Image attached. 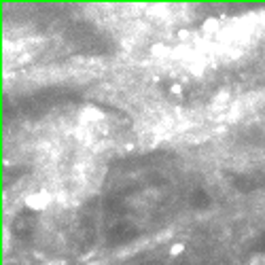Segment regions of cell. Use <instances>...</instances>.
<instances>
[{
    "label": "cell",
    "instance_id": "6da1fadb",
    "mask_svg": "<svg viewBox=\"0 0 265 265\" xmlns=\"http://www.w3.org/2000/svg\"><path fill=\"white\" fill-rule=\"evenodd\" d=\"M250 265H265V254H257V257L250 261Z\"/></svg>",
    "mask_w": 265,
    "mask_h": 265
}]
</instances>
